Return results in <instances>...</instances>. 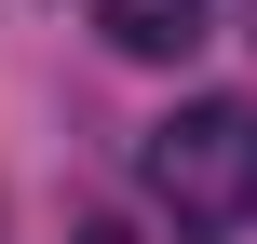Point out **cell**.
I'll return each instance as SVG.
<instances>
[{"label":"cell","instance_id":"cell-1","mask_svg":"<svg viewBox=\"0 0 257 244\" xmlns=\"http://www.w3.org/2000/svg\"><path fill=\"white\" fill-rule=\"evenodd\" d=\"M136 177H149V204H163L190 244H230L257 217V109L244 95H190L176 122H149Z\"/></svg>","mask_w":257,"mask_h":244},{"label":"cell","instance_id":"cell-2","mask_svg":"<svg viewBox=\"0 0 257 244\" xmlns=\"http://www.w3.org/2000/svg\"><path fill=\"white\" fill-rule=\"evenodd\" d=\"M95 27H108V54H136V68H176V54L203 41V0H95Z\"/></svg>","mask_w":257,"mask_h":244},{"label":"cell","instance_id":"cell-3","mask_svg":"<svg viewBox=\"0 0 257 244\" xmlns=\"http://www.w3.org/2000/svg\"><path fill=\"white\" fill-rule=\"evenodd\" d=\"M81 244H136V231H122V217H95V231H81Z\"/></svg>","mask_w":257,"mask_h":244},{"label":"cell","instance_id":"cell-4","mask_svg":"<svg viewBox=\"0 0 257 244\" xmlns=\"http://www.w3.org/2000/svg\"><path fill=\"white\" fill-rule=\"evenodd\" d=\"M244 27H257V0H244Z\"/></svg>","mask_w":257,"mask_h":244}]
</instances>
